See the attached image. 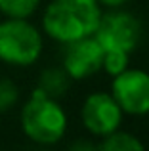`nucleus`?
Returning <instances> with one entry per match:
<instances>
[{
	"instance_id": "1",
	"label": "nucleus",
	"mask_w": 149,
	"mask_h": 151,
	"mask_svg": "<svg viewBox=\"0 0 149 151\" xmlns=\"http://www.w3.org/2000/svg\"><path fill=\"white\" fill-rule=\"evenodd\" d=\"M100 19L97 0H54L44 12L42 27L56 40L71 42L92 37Z\"/></svg>"
},
{
	"instance_id": "2",
	"label": "nucleus",
	"mask_w": 149,
	"mask_h": 151,
	"mask_svg": "<svg viewBox=\"0 0 149 151\" xmlns=\"http://www.w3.org/2000/svg\"><path fill=\"white\" fill-rule=\"evenodd\" d=\"M21 126L33 142L50 145L63 138L67 117L54 98L37 88L21 111Z\"/></svg>"
},
{
	"instance_id": "3",
	"label": "nucleus",
	"mask_w": 149,
	"mask_h": 151,
	"mask_svg": "<svg viewBox=\"0 0 149 151\" xmlns=\"http://www.w3.org/2000/svg\"><path fill=\"white\" fill-rule=\"evenodd\" d=\"M42 52V37L34 25L21 17L0 23V61L17 67L33 65Z\"/></svg>"
},
{
	"instance_id": "4",
	"label": "nucleus",
	"mask_w": 149,
	"mask_h": 151,
	"mask_svg": "<svg viewBox=\"0 0 149 151\" xmlns=\"http://www.w3.org/2000/svg\"><path fill=\"white\" fill-rule=\"evenodd\" d=\"M142 37V25L132 14L117 12L107 14L100 19L94 38L100 42L103 52L117 50V52H132Z\"/></svg>"
},
{
	"instance_id": "5",
	"label": "nucleus",
	"mask_w": 149,
	"mask_h": 151,
	"mask_svg": "<svg viewBox=\"0 0 149 151\" xmlns=\"http://www.w3.org/2000/svg\"><path fill=\"white\" fill-rule=\"evenodd\" d=\"M113 98L130 115L149 113V75L140 69H124L113 81Z\"/></svg>"
},
{
	"instance_id": "6",
	"label": "nucleus",
	"mask_w": 149,
	"mask_h": 151,
	"mask_svg": "<svg viewBox=\"0 0 149 151\" xmlns=\"http://www.w3.org/2000/svg\"><path fill=\"white\" fill-rule=\"evenodd\" d=\"M63 50V69L71 78H86L94 75L103 63V48L96 38H77V40L65 42Z\"/></svg>"
},
{
	"instance_id": "7",
	"label": "nucleus",
	"mask_w": 149,
	"mask_h": 151,
	"mask_svg": "<svg viewBox=\"0 0 149 151\" xmlns=\"http://www.w3.org/2000/svg\"><path fill=\"white\" fill-rule=\"evenodd\" d=\"M122 109L109 94H92L82 105V122L96 136H107L120 124Z\"/></svg>"
},
{
	"instance_id": "8",
	"label": "nucleus",
	"mask_w": 149,
	"mask_h": 151,
	"mask_svg": "<svg viewBox=\"0 0 149 151\" xmlns=\"http://www.w3.org/2000/svg\"><path fill=\"white\" fill-rule=\"evenodd\" d=\"M69 82H71V77L67 75L65 69L50 67V69H46L44 73L40 75L38 90H42L48 98L57 100V98H61L69 90Z\"/></svg>"
},
{
	"instance_id": "9",
	"label": "nucleus",
	"mask_w": 149,
	"mask_h": 151,
	"mask_svg": "<svg viewBox=\"0 0 149 151\" xmlns=\"http://www.w3.org/2000/svg\"><path fill=\"white\" fill-rule=\"evenodd\" d=\"M103 151H140L143 149V144L136 140L132 134L126 132H111L105 136V142L100 145Z\"/></svg>"
},
{
	"instance_id": "10",
	"label": "nucleus",
	"mask_w": 149,
	"mask_h": 151,
	"mask_svg": "<svg viewBox=\"0 0 149 151\" xmlns=\"http://www.w3.org/2000/svg\"><path fill=\"white\" fill-rule=\"evenodd\" d=\"M40 0H0V12L6 17H21L27 19L34 14Z\"/></svg>"
},
{
	"instance_id": "11",
	"label": "nucleus",
	"mask_w": 149,
	"mask_h": 151,
	"mask_svg": "<svg viewBox=\"0 0 149 151\" xmlns=\"http://www.w3.org/2000/svg\"><path fill=\"white\" fill-rule=\"evenodd\" d=\"M105 71L113 77H117L119 73H122L128 67V54L126 52H117V50H107L103 54V63H101Z\"/></svg>"
},
{
	"instance_id": "12",
	"label": "nucleus",
	"mask_w": 149,
	"mask_h": 151,
	"mask_svg": "<svg viewBox=\"0 0 149 151\" xmlns=\"http://www.w3.org/2000/svg\"><path fill=\"white\" fill-rule=\"evenodd\" d=\"M19 98L17 86L8 78H0V113L11 109Z\"/></svg>"
},
{
	"instance_id": "13",
	"label": "nucleus",
	"mask_w": 149,
	"mask_h": 151,
	"mask_svg": "<svg viewBox=\"0 0 149 151\" xmlns=\"http://www.w3.org/2000/svg\"><path fill=\"white\" fill-rule=\"evenodd\" d=\"M73 149H94L92 144H86V142H78V144L73 145Z\"/></svg>"
},
{
	"instance_id": "14",
	"label": "nucleus",
	"mask_w": 149,
	"mask_h": 151,
	"mask_svg": "<svg viewBox=\"0 0 149 151\" xmlns=\"http://www.w3.org/2000/svg\"><path fill=\"white\" fill-rule=\"evenodd\" d=\"M100 2H103V4H107V6H120V4H124V2H128V0H100Z\"/></svg>"
}]
</instances>
